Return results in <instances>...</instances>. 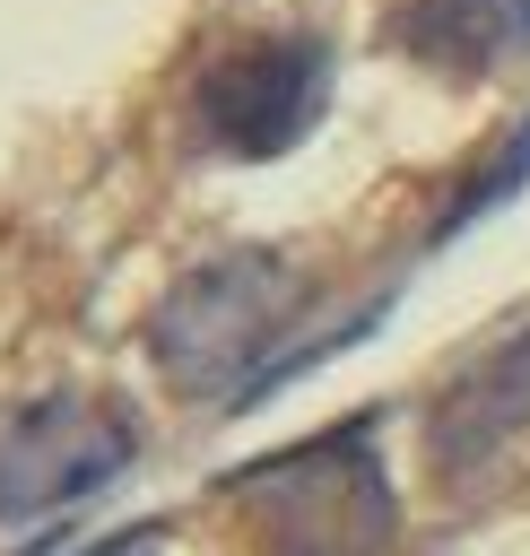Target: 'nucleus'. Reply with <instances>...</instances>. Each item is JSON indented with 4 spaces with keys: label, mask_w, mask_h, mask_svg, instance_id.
Segmentation results:
<instances>
[{
    "label": "nucleus",
    "mask_w": 530,
    "mask_h": 556,
    "mask_svg": "<svg viewBox=\"0 0 530 556\" xmlns=\"http://www.w3.org/2000/svg\"><path fill=\"white\" fill-rule=\"evenodd\" d=\"M243 504L261 513L278 556H374L391 539V486L365 434H321L287 452L278 469L243 478Z\"/></svg>",
    "instance_id": "1"
},
{
    "label": "nucleus",
    "mask_w": 530,
    "mask_h": 556,
    "mask_svg": "<svg viewBox=\"0 0 530 556\" xmlns=\"http://www.w3.org/2000/svg\"><path fill=\"white\" fill-rule=\"evenodd\" d=\"M139 452V426L104 400L52 391L35 408H17L0 426V521H43L61 504H87L96 486H113Z\"/></svg>",
    "instance_id": "2"
},
{
    "label": "nucleus",
    "mask_w": 530,
    "mask_h": 556,
    "mask_svg": "<svg viewBox=\"0 0 530 556\" xmlns=\"http://www.w3.org/2000/svg\"><path fill=\"white\" fill-rule=\"evenodd\" d=\"M287 295H295L287 269L261 261V252H235V261H217V269H191V278L165 295V313H156V356H165V374L191 382V391L243 374V365L269 348V330H287Z\"/></svg>",
    "instance_id": "3"
},
{
    "label": "nucleus",
    "mask_w": 530,
    "mask_h": 556,
    "mask_svg": "<svg viewBox=\"0 0 530 556\" xmlns=\"http://www.w3.org/2000/svg\"><path fill=\"white\" fill-rule=\"evenodd\" d=\"M321 87H330V61H321V43H243V52H226L209 78H200V130H209V148H226V156H278V148H295L304 139V122L321 113Z\"/></svg>",
    "instance_id": "4"
},
{
    "label": "nucleus",
    "mask_w": 530,
    "mask_h": 556,
    "mask_svg": "<svg viewBox=\"0 0 530 556\" xmlns=\"http://www.w3.org/2000/svg\"><path fill=\"white\" fill-rule=\"evenodd\" d=\"M513 426H530V330H521V339H504V348H495V356L452 391V408H443L434 443H443V460H469V452L504 443Z\"/></svg>",
    "instance_id": "5"
}]
</instances>
